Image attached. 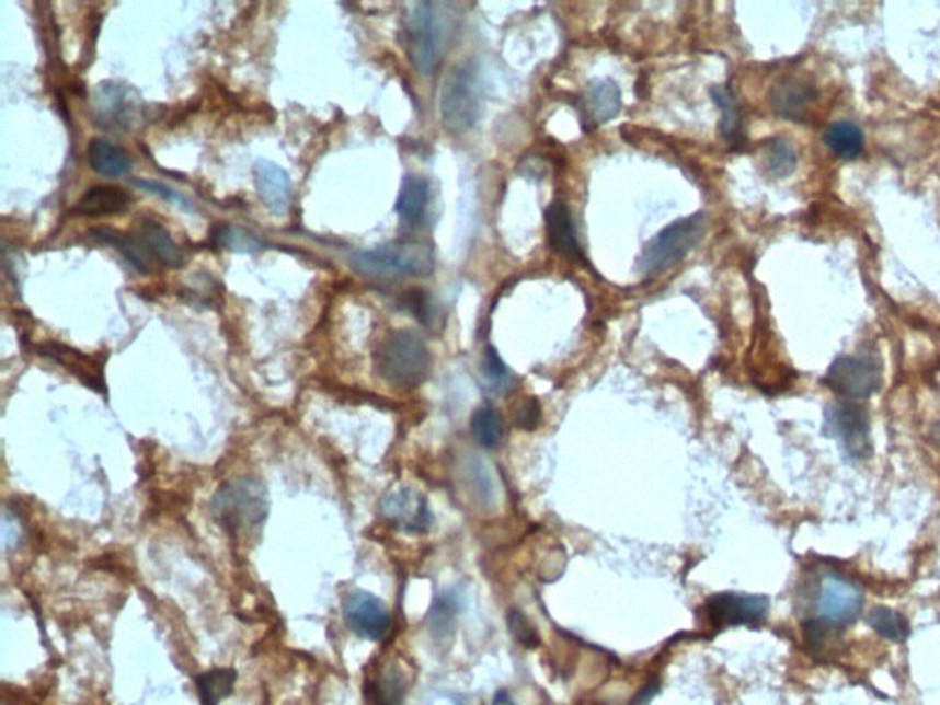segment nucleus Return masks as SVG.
I'll return each mask as SVG.
<instances>
[{
	"label": "nucleus",
	"mask_w": 940,
	"mask_h": 705,
	"mask_svg": "<svg viewBox=\"0 0 940 705\" xmlns=\"http://www.w3.org/2000/svg\"><path fill=\"white\" fill-rule=\"evenodd\" d=\"M349 267L368 278H425L434 273V249L423 241H397L358 251L349 257Z\"/></svg>",
	"instance_id": "f257e3e1"
},
{
	"label": "nucleus",
	"mask_w": 940,
	"mask_h": 705,
	"mask_svg": "<svg viewBox=\"0 0 940 705\" xmlns=\"http://www.w3.org/2000/svg\"><path fill=\"white\" fill-rule=\"evenodd\" d=\"M217 522L233 536L250 535L260 529L268 512V493L260 479H230L222 484L211 501Z\"/></svg>",
	"instance_id": "f03ea898"
},
{
	"label": "nucleus",
	"mask_w": 940,
	"mask_h": 705,
	"mask_svg": "<svg viewBox=\"0 0 940 705\" xmlns=\"http://www.w3.org/2000/svg\"><path fill=\"white\" fill-rule=\"evenodd\" d=\"M431 365V351L415 331H393L375 352V368L391 386H420Z\"/></svg>",
	"instance_id": "7ed1b4c3"
},
{
	"label": "nucleus",
	"mask_w": 940,
	"mask_h": 705,
	"mask_svg": "<svg viewBox=\"0 0 940 705\" xmlns=\"http://www.w3.org/2000/svg\"><path fill=\"white\" fill-rule=\"evenodd\" d=\"M706 232L703 213L678 219L670 227L663 228L656 238L645 246L640 259V270L643 274H657L675 267L695 246L700 243Z\"/></svg>",
	"instance_id": "20e7f679"
},
{
	"label": "nucleus",
	"mask_w": 940,
	"mask_h": 705,
	"mask_svg": "<svg viewBox=\"0 0 940 705\" xmlns=\"http://www.w3.org/2000/svg\"><path fill=\"white\" fill-rule=\"evenodd\" d=\"M480 89L477 74L469 67L454 69L443 85L442 108L443 127L452 135H461L474 127L480 118Z\"/></svg>",
	"instance_id": "39448f33"
},
{
	"label": "nucleus",
	"mask_w": 940,
	"mask_h": 705,
	"mask_svg": "<svg viewBox=\"0 0 940 705\" xmlns=\"http://www.w3.org/2000/svg\"><path fill=\"white\" fill-rule=\"evenodd\" d=\"M834 393L841 397L866 398L882 384V365L872 352H858L839 357L823 379Z\"/></svg>",
	"instance_id": "423d86ee"
},
{
	"label": "nucleus",
	"mask_w": 940,
	"mask_h": 705,
	"mask_svg": "<svg viewBox=\"0 0 940 705\" xmlns=\"http://www.w3.org/2000/svg\"><path fill=\"white\" fill-rule=\"evenodd\" d=\"M443 24L436 13V4L417 2L410 8L406 19L409 50L412 63L423 76H431L442 54Z\"/></svg>",
	"instance_id": "0eeeda50"
},
{
	"label": "nucleus",
	"mask_w": 940,
	"mask_h": 705,
	"mask_svg": "<svg viewBox=\"0 0 940 705\" xmlns=\"http://www.w3.org/2000/svg\"><path fill=\"white\" fill-rule=\"evenodd\" d=\"M814 606H816V620L827 623L833 628H844L855 623L856 617L860 615L863 598L855 582H850L841 575L827 574L819 580Z\"/></svg>",
	"instance_id": "6e6552de"
},
{
	"label": "nucleus",
	"mask_w": 940,
	"mask_h": 705,
	"mask_svg": "<svg viewBox=\"0 0 940 705\" xmlns=\"http://www.w3.org/2000/svg\"><path fill=\"white\" fill-rule=\"evenodd\" d=\"M825 432L830 438L838 439L845 452L856 460L869 458L871 454L869 417L860 404L852 401L830 404L825 412Z\"/></svg>",
	"instance_id": "1a4fd4ad"
},
{
	"label": "nucleus",
	"mask_w": 940,
	"mask_h": 705,
	"mask_svg": "<svg viewBox=\"0 0 940 705\" xmlns=\"http://www.w3.org/2000/svg\"><path fill=\"white\" fill-rule=\"evenodd\" d=\"M770 610V599L765 596L724 592L714 593L706 601V615L714 628L725 626H759L765 623Z\"/></svg>",
	"instance_id": "9d476101"
},
{
	"label": "nucleus",
	"mask_w": 940,
	"mask_h": 705,
	"mask_svg": "<svg viewBox=\"0 0 940 705\" xmlns=\"http://www.w3.org/2000/svg\"><path fill=\"white\" fill-rule=\"evenodd\" d=\"M94 116L105 129H129L138 116L137 94L122 83L105 81L94 92Z\"/></svg>",
	"instance_id": "9b49d317"
},
{
	"label": "nucleus",
	"mask_w": 940,
	"mask_h": 705,
	"mask_svg": "<svg viewBox=\"0 0 940 705\" xmlns=\"http://www.w3.org/2000/svg\"><path fill=\"white\" fill-rule=\"evenodd\" d=\"M344 620L357 636L380 642L390 628V614L374 593L355 590L344 599Z\"/></svg>",
	"instance_id": "f8f14e48"
},
{
	"label": "nucleus",
	"mask_w": 940,
	"mask_h": 705,
	"mask_svg": "<svg viewBox=\"0 0 940 705\" xmlns=\"http://www.w3.org/2000/svg\"><path fill=\"white\" fill-rule=\"evenodd\" d=\"M380 511L404 531H426L431 525L425 498L415 495L414 490H391L380 501Z\"/></svg>",
	"instance_id": "ddd939ff"
},
{
	"label": "nucleus",
	"mask_w": 940,
	"mask_h": 705,
	"mask_svg": "<svg viewBox=\"0 0 940 705\" xmlns=\"http://www.w3.org/2000/svg\"><path fill=\"white\" fill-rule=\"evenodd\" d=\"M255 188L266 210L285 216L290 206V178L284 167L271 160H257L254 167Z\"/></svg>",
	"instance_id": "4468645a"
},
{
	"label": "nucleus",
	"mask_w": 940,
	"mask_h": 705,
	"mask_svg": "<svg viewBox=\"0 0 940 705\" xmlns=\"http://www.w3.org/2000/svg\"><path fill=\"white\" fill-rule=\"evenodd\" d=\"M39 352L43 357L54 360L57 365L65 366L70 373H74L83 384L91 386L96 392H105L103 384V365L94 357H87L83 352L65 344L46 342L41 344Z\"/></svg>",
	"instance_id": "2eb2a0df"
},
{
	"label": "nucleus",
	"mask_w": 940,
	"mask_h": 705,
	"mask_svg": "<svg viewBox=\"0 0 940 705\" xmlns=\"http://www.w3.org/2000/svg\"><path fill=\"white\" fill-rule=\"evenodd\" d=\"M409 680L397 663H386L364 682L366 705H402L406 698Z\"/></svg>",
	"instance_id": "dca6fc26"
},
{
	"label": "nucleus",
	"mask_w": 940,
	"mask_h": 705,
	"mask_svg": "<svg viewBox=\"0 0 940 705\" xmlns=\"http://www.w3.org/2000/svg\"><path fill=\"white\" fill-rule=\"evenodd\" d=\"M814 100H816L814 86L799 78H784L777 81L770 92L771 107L784 120H803Z\"/></svg>",
	"instance_id": "f3484780"
},
{
	"label": "nucleus",
	"mask_w": 940,
	"mask_h": 705,
	"mask_svg": "<svg viewBox=\"0 0 940 705\" xmlns=\"http://www.w3.org/2000/svg\"><path fill=\"white\" fill-rule=\"evenodd\" d=\"M137 240L140 241L144 251L148 252L149 257H154L157 262L162 263L165 267H182L184 254L175 245V241L171 240L168 230L162 224H159V222L151 221V219H144L138 224Z\"/></svg>",
	"instance_id": "a211bd4d"
},
{
	"label": "nucleus",
	"mask_w": 940,
	"mask_h": 705,
	"mask_svg": "<svg viewBox=\"0 0 940 705\" xmlns=\"http://www.w3.org/2000/svg\"><path fill=\"white\" fill-rule=\"evenodd\" d=\"M130 195L116 186H94L87 189L76 205V213L89 217L119 216L129 210Z\"/></svg>",
	"instance_id": "6ab92c4d"
},
{
	"label": "nucleus",
	"mask_w": 940,
	"mask_h": 705,
	"mask_svg": "<svg viewBox=\"0 0 940 705\" xmlns=\"http://www.w3.org/2000/svg\"><path fill=\"white\" fill-rule=\"evenodd\" d=\"M583 102L586 113L595 124H607L621 111V91L612 80L589 81Z\"/></svg>",
	"instance_id": "aec40b11"
},
{
	"label": "nucleus",
	"mask_w": 940,
	"mask_h": 705,
	"mask_svg": "<svg viewBox=\"0 0 940 705\" xmlns=\"http://www.w3.org/2000/svg\"><path fill=\"white\" fill-rule=\"evenodd\" d=\"M546 227L550 233L551 246L555 249L557 254L570 257V259H577L581 256L572 216H570V210L564 203L561 200L551 203L550 208L546 210Z\"/></svg>",
	"instance_id": "412c9836"
},
{
	"label": "nucleus",
	"mask_w": 940,
	"mask_h": 705,
	"mask_svg": "<svg viewBox=\"0 0 940 705\" xmlns=\"http://www.w3.org/2000/svg\"><path fill=\"white\" fill-rule=\"evenodd\" d=\"M87 159L98 175L108 176V178L127 175L130 165H133L129 154L125 153L124 149L107 142V140H102V138H94L89 143Z\"/></svg>",
	"instance_id": "4be33fe9"
},
{
	"label": "nucleus",
	"mask_w": 940,
	"mask_h": 705,
	"mask_svg": "<svg viewBox=\"0 0 940 705\" xmlns=\"http://www.w3.org/2000/svg\"><path fill=\"white\" fill-rule=\"evenodd\" d=\"M428 197H431V184L426 178L417 175L406 176L397 199V213L402 221L417 224L425 217Z\"/></svg>",
	"instance_id": "5701e85b"
},
{
	"label": "nucleus",
	"mask_w": 940,
	"mask_h": 705,
	"mask_svg": "<svg viewBox=\"0 0 940 705\" xmlns=\"http://www.w3.org/2000/svg\"><path fill=\"white\" fill-rule=\"evenodd\" d=\"M823 142L828 151L841 160H856L863 153L866 137L852 122H834L823 132Z\"/></svg>",
	"instance_id": "b1692460"
},
{
	"label": "nucleus",
	"mask_w": 940,
	"mask_h": 705,
	"mask_svg": "<svg viewBox=\"0 0 940 705\" xmlns=\"http://www.w3.org/2000/svg\"><path fill=\"white\" fill-rule=\"evenodd\" d=\"M91 235L94 240L100 241V243L114 246L140 273H151L149 254L144 251V246L140 245V241L137 238H129L124 232H118V230L108 227L94 228V230H91Z\"/></svg>",
	"instance_id": "393cba45"
},
{
	"label": "nucleus",
	"mask_w": 940,
	"mask_h": 705,
	"mask_svg": "<svg viewBox=\"0 0 940 705\" xmlns=\"http://www.w3.org/2000/svg\"><path fill=\"white\" fill-rule=\"evenodd\" d=\"M238 672L233 669H214L197 678L198 694L203 705H219L233 693Z\"/></svg>",
	"instance_id": "a878e982"
},
{
	"label": "nucleus",
	"mask_w": 940,
	"mask_h": 705,
	"mask_svg": "<svg viewBox=\"0 0 940 705\" xmlns=\"http://www.w3.org/2000/svg\"><path fill=\"white\" fill-rule=\"evenodd\" d=\"M867 625L871 626L879 636L885 637L890 642H906L907 636L912 634V626H909L906 615L896 612V610L887 609V606L872 609L867 615Z\"/></svg>",
	"instance_id": "bb28decb"
},
{
	"label": "nucleus",
	"mask_w": 940,
	"mask_h": 705,
	"mask_svg": "<svg viewBox=\"0 0 940 705\" xmlns=\"http://www.w3.org/2000/svg\"><path fill=\"white\" fill-rule=\"evenodd\" d=\"M765 171L773 178H787L798 167V154L792 143L782 138H771L765 146Z\"/></svg>",
	"instance_id": "cd10ccee"
},
{
	"label": "nucleus",
	"mask_w": 940,
	"mask_h": 705,
	"mask_svg": "<svg viewBox=\"0 0 940 705\" xmlns=\"http://www.w3.org/2000/svg\"><path fill=\"white\" fill-rule=\"evenodd\" d=\"M470 430H472V436L477 439L478 444L483 449H496L502 441V436H504L502 417L491 406H483V408L474 412L472 421H470Z\"/></svg>",
	"instance_id": "c85d7f7f"
},
{
	"label": "nucleus",
	"mask_w": 940,
	"mask_h": 705,
	"mask_svg": "<svg viewBox=\"0 0 940 705\" xmlns=\"http://www.w3.org/2000/svg\"><path fill=\"white\" fill-rule=\"evenodd\" d=\"M482 381L483 388L491 393L504 392L509 388V370L493 346L485 347L483 351Z\"/></svg>",
	"instance_id": "c756f323"
},
{
	"label": "nucleus",
	"mask_w": 940,
	"mask_h": 705,
	"mask_svg": "<svg viewBox=\"0 0 940 705\" xmlns=\"http://www.w3.org/2000/svg\"><path fill=\"white\" fill-rule=\"evenodd\" d=\"M711 97L722 111V120H720V132L722 137L733 138L738 132L741 127V113L736 105L735 97L725 86H713L711 89Z\"/></svg>",
	"instance_id": "7c9ffc66"
},
{
	"label": "nucleus",
	"mask_w": 940,
	"mask_h": 705,
	"mask_svg": "<svg viewBox=\"0 0 940 705\" xmlns=\"http://www.w3.org/2000/svg\"><path fill=\"white\" fill-rule=\"evenodd\" d=\"M507 626L521 647H526V649L539 647V631L532 626L531 621L527 620L526 614H521L520 610L513 609L507 612Z\"/></svg>",
	"instance_id": "2f4dec72"
},
{
	"label": "nucleus",
	"mask_w": 940,
	"mask_h": 705,
	"mask_svg": "<svg viewBox=\"0 0 940 705\" xmlns=\"http://www.w3.org/2000/svg\"><path fill=\"white\" fill-rule=\"evenodd\" d=\"M217 240L233 252H257L263 249V243L254 233L247 232L243 228L222 227Z\"/></svg>",
	"instance_id": "473e14b6"
},
{
	"label": "nucleus",
	"mask_w": 940,
	"mask_h": 705,
	"mask_svg": "<svg viewBox=\"0 0 940 705\" xmlns=\"http://www.w3.org/2000/svg\"><path fill=\"white\" fill-rule=\"evenodd\" d=\"M540 421V403L535 397L521 401L515 408L516 427L524 430H535Z\"/></svg>",
	"instance_id": "72a5a7b5"
},
{
	"label": "nucleus",
	"mask_w": 940,
	"mask_h": 705,
	"mask_svg": "<svg viewBox=\"0 0 940 705\" xmlns=\"http://www.w3.org/2000/svg\"><path fill=\"white\" fill-rule=\"evenodd\" d=\"M454 610L452 601L450 599H443L439 603L436 604V609L432 612V631L436 632H448L450 628V623L454 620Z\"/></svg>",
	"instance_id": "f704fd0d"
},
{
	"label": "nucleus",
	"mask_w": 940,
	"mask_h": 705,
	"mask_svg": "<svg viewBox=\"0 0 940 705\" xmlns=\"http://www.w3.org/2000/svg\"><path fill=\"white\" fill-rule=\"evenodd\" d=\"M138 188L146 189V192H151V194L159 195L162 199L173 200V203H181L184 208H186V200L182 199L181 195L176 194V192H171L170 188H165V186H160V184L153 183V181H137Z\"/></svg>",
	"instance_id": "c9c22d12"
},
{
	"label": "nucleus",
	"mask_w": 940,
	"mask_h": 705,
	"mask_svg": "<svg viewBox=\"0 0 940 705\" xmlns=\"http://www.w3.org/2000/svg\"><path fill=\"white\" fill-rule=\"evenodd\" d=\"M657 691H660V683H657V682L646 683L645 687L641 689L640 693H638V696H635V700H634V702H632V705H649V704H651L652 698H654V696H656Z\"/></svg>",
	"instance_id": "e433bc0d"
},
{
	"label": "nucleus",
	"mask_w": 940,
	"mask_h": 705,
	"mask_svg": "<svg viewBox=\"0 0 940 705\" xmlns=\"http://www.w3.org/2000/svg\"><path fill=\"white\" fill-rule=\"evenodd\" d=\"M493 705H516L511 698V694L507 691H498V693L494 694Z\"/></svg>",
	"instance_id": "4c0bfd02"
},
{
	"label": "nucleus",
	"mask_w": 940,
	"mask_h": 705,
	"mask_svg": "<svg viewBox=\"0 0 940 705\" xmlns=\"http://www.w3.org/2000/svg\"><path fill=\"white\" fill-rule=\"evenodd\" d=\"M931 439H933V443L937 444L940 449V425L933 428V434H931Z\"/></svg>",
	"instance_id": "58836bf2"
}]
</instances>
